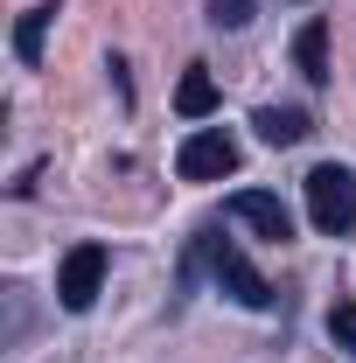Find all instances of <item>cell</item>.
I'll list each match as a JSON object with an SVG mask.
<instances>
[{
    "label": "cell",
    "mask_w": 356,
    "mask_h": 363,
    "mask_svg": "<svg viewBox=\"0 0 356 363\" xmlns=\"http://www.w3.org/2000/svg\"><path fill=\"white\" fill-rule=\"evenodd\" d=\"M301 189H308V224L321 230V238H350V230H356V175H350V168L321 161Z\"/></svg>",
    "instance_id": "cell-1"
},
{
    "label": "cell",
    "mask_w": 356,
    "mask_h": 363,
    "mask_svg": "<svg viewBox=\"0 0 356 363\" xmlns=\"http://www.w3.org/2000/svg\"><path fill=\"white\" fill-rule=\"evenodd\" d=\"M203 252H210V272H217V286L238 301V308H272V286H266V272L252 266L230 238H217V230H203Z\"/></svg>",
    "instance_id": "cell-2"
},
{
    "label": "cell",
    "mask_w": 356,
    "mask_h": 363,
    "mask_svg": "<svg viewBox=\"0 0 356 363\" xmlns=\"http://www.w3.org/2000/svg\"><path fill=\"white\" fill-rule=\"evenodd\" d=\"M238 140L223 133V126H203V133H189L182 140V154H175V175L182 182H223V175H238Z\"/></svg>",
    "instance_id": "cell-3"
},
{
    "label": "cell",
    "mask_w": 356,
    "mask_h": 363,
    "mask_svg": "<svg viewBox=\"0 0 356 363\" xmlns=\"http://www.w3.org/2000/svg\"><path fill=\"white\" fill-rule=\"evenodd\" d=\"M105 245H70L63 252V266H56V301L70 308V315H84L91 301H98V286H105Z\"/></svg>",
    "instance_id": "cell-4"
},
{
    "label": "cell",
    "mask_w": 356,
    "mask_h": 363,
    "mask_svg": "<svg viewBox=\"0 0 356 363\" xmlns=\"http://www.w3.org/2000/svg\"><path fill=\"white\" fill-rule=\"evenodd\" d=\"M230 217H238V224H252L259 238H272V245H287V238H294L287 203H279V196H266V189H238V196H230Z\"/></svg>",
    "instance_id": "cell-5"
},
{
    "label": "cell",
    "mask_w": 356,
    "mask_h": 363,
    "mask_svg": "<svg viewBox=\"0 0 356 363\" xmlns=\"http://www.w3.org/2000/svg\"><path fill=\"white\" fill-rule=\"evenodd\" d=\"M294 63H301L308 84H328V21H321V14L301 21V35H294Z\"/></svg>",
    "instance_id": "cell-6"
},
{
    "label": "cell",
    "mask_w": 356,
    "mask_h": 363,
    "mask_svg": "<svg viewBox=\"0 0 356 363\" xmlns=\"http://www.w3.org/2000/svg\"><path fill=\"white\" fill-rule=\"evenodd\" d=\"M175 112H182V119H210V112H217V77H210L203 63H189V70H182V84H175Z\"/></svg>",
    "instance_id": "cell-7"
},
{
    "label": "cell",
    "mask_w": 356,
    "mask_h": 363,
    "mask_svg": "<svg viewBox=\"0 0 356 363\" xmlns=\"http://www.w3.org/2000/svg\"><path fill=\"white\" fill-rule=\"evenodd\" d=\"M252 126H259L266 147H294V140H308V112H294V105H259Z\"/></svg>",
    "instance_id": "cell-8"
},
{
    "label": "cell",
    "mask_w": 356,
    "mask_h": 363,
    "mask_svg": "<svg viewBox=\"0 0 356 363\" xmlns=\"http://www.w3.org/2000/svg\"><path fill=\"white\" fill-rule=\"evenodd\" d=\"M49 21H56V0H43V7H28L21 21H14V56L35 70L43 63V43H49Z\"/></svg>",
    "instance_id": "cell-9"
},
{
    "label": "cell",
    "mask_w": 356,
    "mask_h": 363,
    "mask_svg": "<svg viewBox=\"0 0 356 363\" xmlns=\"http://www.w3.org/2000/svg\"><path fill=\"white\" fill-rule=\"evenodd\" d=\"M328 335H335V350L356 357V301H335V308H328Z\"/></svg>",
    "instance_id": "cell-10"
},
{
    "label": "cell",
    "mask_w": 356,
    "mask_h": 363,
    "mask_svg": "<svg viewBox=\"0 0 356 363\" xmlns=\"http://www.w3.org/2000/svg\"><path fill=\"white\" fill-rule=\"evenodd\" d=\"M210 21L217 28H245L252 21V0H210Z\"/></svg>",
    "instance_id": "cell-11"
},
{
    "label": "cell",
    "mask_w": 356,
    "mask_h": 363,
    "mask_svg": "<svg viewBox=\"0 0 356 363\" xmlns=\"http://www.w3.org/2000/svg\"><path fill=\"white\" fill-rule=\"evenodd\" d=\"M294 7H308V0H294Z\"/></svg>",
    "instance_id": "cell-12"
}]
</instances>
